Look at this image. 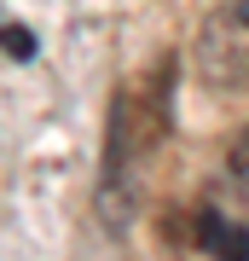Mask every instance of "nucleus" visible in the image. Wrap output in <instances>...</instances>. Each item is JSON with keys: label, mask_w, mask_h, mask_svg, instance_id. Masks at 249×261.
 Here are the masks:
<instances>
[{"label": "nucleus", "mask_w": 249, "mask_h": 261, "mask_svg": "<svg viewBox=\"0 0 249 261\" xmlns=\"http://www.w3.org/2000/svg\"><path fill=\"white\" fill-rule=\"evenodd\" d=\"M168 93H174V64H157L145 87H128L110 105V145H104V209L122 192V215L133 209V168L151 157V145L168 134Z\"/></svg>", "instance_id": "f257e3e1"}, {"label": "nucleus", "mask_w": 249, "mask_h": 261, "mask_svg": "<svg viewBox=\"0 0 249 261\" xmlns=\"http://www.w3.org/2000/svg\"><path fill=\"white\" fill-rule=\"evenodd\" d=\"M197 64H203L209 87L249 93V0H232V6H220V12L203 23Z\"/></svg>", "instance_id": "f03ea898"}, {"label": "nucleus", "mask_w": 249, "mask_h": 261, "mask_svg": "<svg viewBox=\"0 0 249 261\" xmlns=\"http://www.w3.org/2000/svg\"><path fill=\"white\" fill-rule=\"evenodd\" d=\"M197 244H203L214 261H249V226L226 221L220 209H203V215H197Z\"/></svg>", "instance_id": "7ed1b4c3"}, {"label": "nucleus", "mask_w": 249, "mask_h": 261, "mask_svg": "<svg viewBox=\"0 0 249 261\" xmlns=\"http://www.w3.org/2000/svg\"><path fill=\"white\" fill-rule=\"evenodd\" d=\"M0 47H6L12 58H35V35L18 29V23H6V29H0Z\"/></svg>", "instance_id": "20e7f679"}, {"label": "nucleus", "mask_w": 249, "mask_h": 261, "mask_svg": "<svg viewBox=\"0 0 249 261\" xmlns=\"http://www.w3.org/2000/svg\"><path fill=\"white\" fill-rule=\"evenodd\" d=\"M232 174H238V186H249V128L238 134V145H232Z\"/></svg>", "instance_id": "39448f33"}]
</instances>
